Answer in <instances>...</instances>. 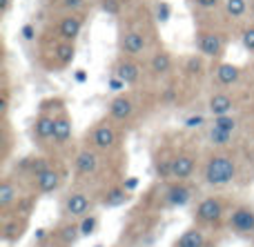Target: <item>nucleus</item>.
Listing matches in <instances>:
<instances>
[{
  "mask_svg": "<svg viewBox=\"0 0 254 247\" xmlns=\"http://www.w3.org/2000/svg\"><path fill=\"white\" fill-rule=\"evenodd\" d=\"M78 225H80V236H92L94 232L98 230V216L96 214H87V216H83L78 221Z\"/></svg>",
  "mask_w": 254,
  "mask_h": 247,
  "instance_id": "473e14b6",
  "label": "nucleus"
},
{
  "mask_svg": "<svg viewBox=\"0 0 254 247\" xmlns=\"http://www.w3.org/2000/svg\"><path fill=\"white\" fill-rule=\"evenodd\" d=\"M112 76L119 83H123L127 89H138L145 80H149L145 60L125 56V53H116L114 62H112Z\"/></svg>",
  "mask_w": 254,
  "mask_h": 247,
  "instance_id": "9d476101",
  "label": "nucleus"
},
{
  "mask_svg": "<svg viewBox=\"0 0 254 247\" xmlns=\"http://www.w3.org/2000/svg\"><path fill=\"white\" fill-rule=\"evenodd\" d=\"M250 20L254 22V0H250Z\"/></svg>",
  "mask_w": 254,
  "mask_h": 247,
  "instance_id": "f704fd0d",
  "label": "nucleus"
},
{
  "mask_svg": "<svg viewBox=\"0 0 254 247\" xmlns=\"http://www.w3.org/2000/svg\"><path fill=\"white\" fill-rule=\"evenodd\" d=\"M237 94H232L230 89H214L207 96V114L214 116H225V114H237Z\"/></svg>",
  "mask_w": 254,
  "mask_h": 247,
  "instance_id": "4be33fe9",
  "label": "nucleus"
},
{
  "mask_svg": "<svg viewBox=\"0 0 254 247\" xmlns=\"http://www.w3.org/2000/svg\"><path fill=\"white\" fill-rule=\"evenodd\" d=\"M179 69H181V74H183V78L196 83V80H203L205 76H210L212 62L207 60L205 56L194 51V53H188V56L179 58Z\"/></svg>",
  "mask_w": 254,
  "mask_h": 247,
  "instance_id": "aec40b11",
  "label": "nucleus"
},
{
  "mask_svg": "<svg viewBox=\"0 0 254 247\" xmlns=\"http://www.w3.org/2000/svg\"><path fill=\"white\" fill-rule=\"evenodd\" d=\"M94 194L87 190H71L69 194L63 198L61 203V216L63 221H80L83 216H87L94 207Z\"/></svg>",
  "mask_w": 254,
  "mask_h": 247,
  "instance_id": "4468645a",
  "label": "nucleus"
},
{
  "mask_svg": "<svg viewBox=\"0 0 254 247\" xmlns=\"http://www.w3.org/2000/svg\"><path fill=\"white\" fill-rule=\"evenodd\" d=\"M234 36H237L239 45H241V47L246 49V53H250V56L254 58V22H252V20H248L246 25H243Z\"/></svg>",
  "mask_w": 254,
  "mask_h": 247,
  "instance_id": "c756f323",
  "label": "nucleus"
},
{
  "mask_svg": "<svg viewBox=\"0 0 254 247\" xmlns=\"http://www.w3.org/2000/svg\"><path fill=\"white\" fill-rule=\"evenodd\" d=\"M76 53H78L76 43L38 34V40H36V58H38V65L45 71H49V74H61V71L69 69L76 60Z\"/></svg>",
  "mask_w": 254,
  "mask_h": 247,
  "instance_id": "20e7f679",
  "label": "nucleus"
},
{
  "mask_svg": "<svg viewBox=\"0 0 254 247\" xmlns=\"http://www.w3.org/2000/svg\"><path fill=\"white\" fill-rule=\"evenodd\" d=\"M174 247H207V234L201 225H194L185 230L183 234L176 239Z\"/></svg>",
  "mask_w": 254,
  "mask_h": 247,
  "instance_id": "a878e982",
  "label": "nucleus"
},
{
  "mask_svg": "<svg viewBox=\"0 0 254 247\" xmlns=\"http://www.w3.org/2000/svg\"><path fill=\"white\" fill-rule=\"evenodd\" d=\"M239 172H241L239 158L230 149H212L201 163L203 185L210 190H223L234 185L239 181Z\"/></svg>",
  "mask_w": 254,
  "mask_h": 247,
  "instance_id": "7ed1b4c3",
  "label": "nucleus"
},
{
  "mask_svg": "<svg viewBox=\"0 0 254 247\" xmlns=\"http://www.w3.org/2000/svg\"><path fill=\"white\" fill-rule=\"evenodd\" d=\"M194 198V187L188 181H174L163 187L161 205L163 207H185Z\"/></svg>",
  "mask_w": 254,
  "mask_h": 247,
  "instance_id": "f3484780",
  "label": "nucleus"
},
{
  "mask_svg": "<svg viewBox=\"0 0 254 247\" xmlns=\"http://www.w3.org/2000/svg\"><path fill=\"white\" fill-rule=\"evenodd\" d=\"M25 225H27V218H22V216L4 218V225H2L4 241H18L20 239V234L25 232Z\"/></svg>",
  "mask_w": 254,
  "mask_h": 247,
  "instance_id": "c85d7f7f",
  "label": "nucleus"
},
{
  "mask_svg": "<svg viewBox=\"0 0 254 247\" xmlns=\"http://www.w3.org/2000/svg\"><path fill=\"white\" fill-rule=\"evenodd\" d=\"M125 200H127L125 187H110V190L103 194V205H105V207H116V205H123Z\"/></svg>",
  "mask_w": 254,
  "mask_h": 247,
  "instance_id": "7c9ffc66",
  "label": "nucleus"
},
{
  "mask_svg": "<svg viewBox=\"0 0 254 247\" xmlns=\"http://www.w3.org/2000/svg\"><path fill=\"white\" fill-rule=\"evenodd\" d=\"M225 218V200L221 196H203L194 207V221L201 227H216Z\"/></svg>",
  "mask_w": 254,
  "mask_h": 247,
  "instance_id": "2eb2a0df",
  "label": "nucleus"
},
{
  "mask_svg": "<svg viewBox=\"0 0 254 247\" xmlns=\"http://www.w3.org/2000/svg\"><path fill=\"white\" fill-rule=\"evenodd\" d=\"M92 11H74V13H54L47 16V22L40 29V34L52 36L58 40H69V43H78L80 34H83L85 25L89 20Z\"/></svg>",
  "mask_w": 254,
  "mask_h": 247,
  "instance_id": "0eeeda50",
  "label": "nucleus"
},
{
  "mask_svg": "<svg viewBox=\"0 0 254 247\" xmlns=\"http://www.w3.org/2000/svg\"><path fill=\"white\" fill-rule=\"evenodd\" d=\"M80 239H83V236H80L78 221H63L61 225L56 227V232H54V243H58L63 247H71L74 243H78Z\"/></svg>",
  "mask_w": 254,
  "mask_h": 247,
  "instance_id": "393cba45",
  "label": "nucleus"
},
{
  "mask_svg": "<svg viewBox=\"0 0 254 247\" xmlns=\"http://www.w3.org/2000/svg\"><path fill=\"white\" fill-rule=\"evenodd\" d=\"M188 4L194 13V20H203V18H212L219 13L223 0H188Z\"/></svg>",
  "mask_w": 254,
  "mask_h": 247,
  "instance_id": "bb28decb",
  "label": "nucleus"
},
{
  "mask_svg": "<svg viewBox=\"0 0 254 247\" xmlns=\"http://www.w3.org/2000/svg\"><path fill=\"white\" fill-rule=\"evenodd\" d=\"M107 158H112V156L101 154V151H96L94 147L80 145L78 149H76L74 158H71V172H74V176L78 178V181H94V178L101 176V172L105 169Z\"/></svg>",
  "mask_w": 254,
  "mask_h": 247,
  "instance_id": "1a4fd4ad",
  "label": "nucleus"
},
{
  "mask_svg": "<svg viewBox=\"0 0 254 247\" xmlns=\"http://www.w3.org/2000/svg\"><path fill=\"white\" fill-rule=\"evenodd\" d=\"M145 100H147V96L140 92V87L138 89H127V92H121V94H116V96L110 100L105 116H107V118H112L114 123H119L123 129H127V127H131V125H134L140 116H143Z\"/></svg>",
  "mask_w": 254,
  "mask_h": 247,
  "instance_id": "423d86ee",
  "label": "nucleus"
},
{
  "mask_svg": "<svg viewBox=\"0 0 254 247\" xmlns=\"http://www.w3.org/2000/svg\"><path fill=\"white\" fill-rule=\"evenodd\" d=\"M145 67H147L149 80L165 83V80H170L172 76H174V71L179 69V60H176L174 53L161 43L147 58H145Z\"/></svg>",
  "mask_w": 254,
  "mask_h": 247,
  "instance_id": "9b49d317",
  "label": "nucleus"
},
{
  "mask_svg": "<svg viewBox=\"0 0 254 247\" xmlns=\"http://www.w3.org/2000/svg\"><path fill=\"white\" fill-rule=\"evenodd\" d=\"M225 225L234 234H241V236L254 234V207H250V205H237L228 214Z\"/></svg>",
  "mask_w": 254,
  "mask_h": 247,
  "instance_id": "412c9836",
  "label": "nucleus"
},
{
  "mask_svg": "<svg viewBox=\"0 0 254 247\" xmlns=\"http://www.w3.org/2000/svg\"><path fill=\"white\" fill-rule=\"evenodd\" d=\"M201 167L198 156L190 149H181L172 154V181H190Z\"/></svg>",
  "mask_w": 254,
  "mask_h": 247,
  "instance_id": "6ab92c4d",
  "label": "nucleus"
},
{
  "mask_svg": "<svg viewBox=\"0 0 254 247\" xmlns=\"http://www.w3.org/2000/svg\"><path fill=\"white\" fill-rule=\"evenodd\" d=\"M246 78V69L237 62H230V60H219V62H212V69H210V83L214 89H234L243 83Z\"/></svg>",
  "mask_w": 254,
  "mask_h": 247,
  "instance_id": "ddd939ff",
  "label": "nucleus"
},
{
  "mask_svg": "<svg viewBox=\"0 0 254 247\" xmlns=\"http://www.w3.org/2000/svg\"><path fill=\"white\" fill-rule=\"evenodd\" d=\"M29 183H31V192H34V194H38V196L54 194V192H58L63 187V183H65V169L52 160L43 172L31 176Z\"/></svg>",
  "mask_w": 254,
  "mask_h": 247,
  "instance_id": "dca6fc26",
  "label": "nucleus"
},
{
  "mask_svg": "<svg viewBox=\"0 0 254 247\" xmlns=\"http://www.w3.org/2000/svg\"><path fill=\"white\" fill-rule=\"evenodd\" d=\"M92 9H96V0H45L47 16H54V13L92 11Z\"/></svg>",
  "mask_w": 254,
  "mask_h": 247,
  "instance_id": "b1692460",
  "label": "nucleus"
},
{
  "mask_svg": "<svg viewBox=\"0 0 254 247\" xmlns=\"http://www.w3.org/2000/svg\"><path fill=\"white\" fill-rule=\"evenodd\" d=\"M158 18L152 11V4L145 0H136L127 7L121 18H116V47L119 53L131 58H145L161 45Z\"/></svg>",
  "mask_w": 254,
  "mask_h": 247,
  "instance_id": "f257e3e1",
  "label": "nucleus"
},
{
  "mask_svg": "<svg viewBox=\"0 0 254 247\" xmlns=\"http://www.w3.org/2000/svg\"><path fill=\"white\" fill-rule=\"evenodd\" d=\"M38 247H63V245H58V243H49V245H38Z\"/></svg>",
  "mask_w": 254,
  "mask_h": 247,
  "instance_id": "c9c22d12",
  "label": "nucleus"
},
{
  "mask_svg": "<svg viewBox=\"0 0 254 247\" xmlns=\"http://www.w3.org/2000/svg\"><path fill=\"white\" fill-rule=\"evenodd\" d=\"M74 138V120H71V114L67 109L65 100L58 98L56 105V129H54V147H67Z\"/></svg>",
  "mask_w": 254,
  "mask_h": 247,
  "instance_id": "a211bd4d",
  "label": "nucleus"
},
{
  "mask_svg": "<svg viewBox=\"0 0 254 247\" xmlns=\"http://www.w3.org/2000/svg\"><path fill=\"white\" fill-rule=\"evenodd\" d=\"M219 25H223L228 31L237 34L248 20H250V0H223L219 13L212 16Z\"/></svg>",
  "mask_w": 254,
  "mask_h": 247,
  "instance_id": "f8f14e48",
  "label": "nucleus"
},
{
  "mask_svg": "<svg viewBox=\"0 0 254 247\" xmlns=\"http://www.w3.org/2000/svg\"><path fill=\"white\" fill-rule=\"evenodd\" d=\"M36 196H38V194H27V196H22L20 203H18L16 209H13V214H16V216L27 218V216L31 214V209L36 207Z\"/></svg>",
  "mask_w": 254,
  "mask_h": 247,
  "instance_id": "2f4dec72",
  "label": "nucleus"
},
{
  "mask_svg": "<svg viewBox=\"0 0 254 247\" xmlns=\"http://www.w3.org/2000/svg\"><path fill=\"white\" fill-rule=\"evenodd\" d=\"M210 125H212L214 129H219V132H225V134H232V136H237V134H239V127H241V118H239V114L214 116Z\"/></svg>",
  "mask_w": 254,
  "mask_h": 247,
  "instance_id": "cd10ccee",
  "label": "nucleus"
},
{
  "mask_svg": "<svg viewBox=\"0 0 254 247\" xmlns=\"http://www.w3.org/2000/svg\"><path fill=\"white\" fill-rule=\"evenodd\" d=\"M194 49L196 53L205 56L210 62H219L225 60V53H228L230 40L234 38L232 31H228L223 25L214 20V18H203V20H194Z\"/></svg>",
  "mask_w": 254,
  "mask_h": 247,
  "instance_id": "f03ea898",
  "label": "nucleus"
},
{
  "mask_svg": "<svg viewBox=\"0 0 254 247\" xmlns=\"http://www.w3.org/2000/svg\"><path fill=\"white\" fill-rule=\"evenodd\" d=\"M56 105L58 98H47L40 105L38 114H36L34 123L29 127L31 143L38 145L40 149H49L54 147V129H56Z\"/></svg>",
  "mask_w": 254,
  "mask_h": 247,
  "instance_id": "6e6552de",
  "label": "nucleus"
},
{
  "mask_svg": "<svg viewBox=\"0 0 254 247\" xmlns=\"http://www.w3.org/2000/svg\"><path fill=\"white\" fill-rule=\"evenodd\" d=\"M11 4H13V0H0V13L7 16V13L11 11Z\"/></svg>",
  "mask_w": 254,
  "mask_h": 247,
  "instance_id": "72a5a7b5",
  "label": "nucleus"
},
{
  "mask_svg": "<svg viewBox=\"0 0 254 247\" xmlns=\"http://www.w3.org/2000/svg\"><path fill=\"white\" fill-rule=\"evenodd\" d=\"M123 134H125V129L121 127L119 123H114L112 118L103 116L101 120H96V123L85 132L83 145L94 147V149L101 151V154L114 156V154H119L121 151V145H123Z\"/></svg>",
  "mask_w": 254,
  "mask_h": 247,
  "instance_id": "39448f33",
  "label": "nucleus"
},
{
  "mask_svg": "<svg viewBox=\"0 0 254 247\" xmlns=\"http://www.w3.org/2000/svg\"><path fill=\"white\" fill-rule=\"evenodd\" d=\"M22 196L25 194H22V187L18 185V178L4 176L2 183H0V209L4 212V216L16 209V205L20 203Z\"/></svg>",
  "mask_w": 254,
  "mask_h": 247,
  "instance_id": "5701e85b",
  "label": "nucleus"
}]
</instances>
